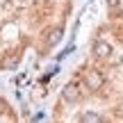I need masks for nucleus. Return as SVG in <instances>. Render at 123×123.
Here are the masks:
<instances>
[{
	"label": "nucleus",
	"mask_w": 123,
	"mask_h": 123,
	"mask_svg": "<svg viewBox=\"0 0 123 123\" xmlns=\"http://www.w3.org/2000/svg\"><path fill=\"white\" fill-rule=\"evenodd\" d=\"M78 123H103V119L96 114V112H84V114H80Z\"/></svg>",
	"instance_id": "4"
},
{
	"label": "nucleus",
	"mask_w": 123,
	"mask_h": 123,
	"mask_svg": "<svg viewBox=\"0 0 123 123\" xmlns=\"http://www.w3.org/2000/svg\"><path fill=\"white\" fill-rule=\"evenodd\" d=\"M110 53H112V48H110V43H107V41L98 39L96 43H93V55H96L98 59H107V57H110Z\"/></svg>",
	"instance_id": "3"
},
{
	"label": "nucleus",
	"mask_w": 123,
	"mask_h": 123,
	"mask_svg": "<svg viewBox=\"0 0 123 123\" xmlns=\"http://www.w3.org/2000/svg\"><path fill=\"white\" fill-rule=\"evenodd\" d=\"M59 41H62V30L55 27V30L50 32V37H48V46H55V43H59Z\"/></svg>",
	"instance_id": "5"
},
{
	"label": "nucleus",
	"mask_w": 123,
	"mask_h": 123,
	"mask_svg": "<svg viewBox=\"0 0 123 123\" xmlns=\"http://www.w3.org/2000/svg\"><path fill=\"white\" fill-rule=\"evenodd\" d=\"M80 93H82V89H80V84L78 82H68L64 89H62V100L64 103H78L80 100Z\"/></svg>",
	"instance_id": "1"
},
{
	"label": "nucleus",
	"mask_w": 123,
	"mask_h": 123,
	"mask_svg": "<svg viewBox=\"0 0 123 123\" xmlns=\"http://www.w3.org/2000/svg\"><path fill=\"white\" fill-rule=\"evenodd\" d=\"M84 84H87V89L96 91V89L103 87V75L98 73V71H89V73L84 75Z\"/></svg>",
	"instance_id": "2"
},
{
	"label": "nucleus",
	"mask_w": 123,
	"mask_h": 123,
	"mask_svg": "<svg viewBox=\"0 0 123 123\" xmlns=\"http://www.w3.org/2000/svg\"><path fill=\"white\" fill-rule=\"evenodd\" d=\"M119 2H121V0H107V5H110V7H116Z\"/></svg>",
	"instance_id": "6"
}]
</instances>
